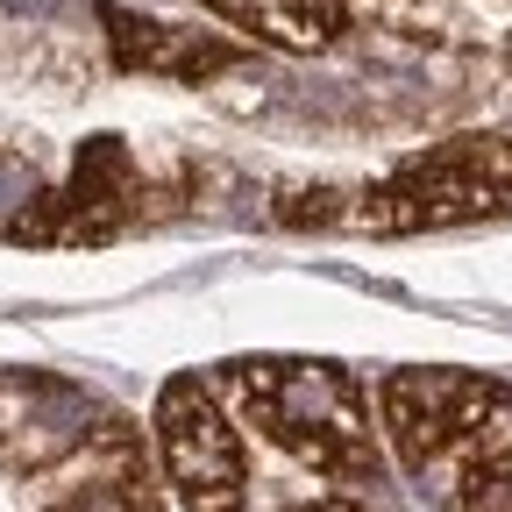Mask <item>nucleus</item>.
Listing matches in <instances>:
<instances>
[{
	"label": "nucleus",
	"mask_w": 512,
	"mask_h": 512,
	"mask_svg": "<svg viewBox=\"0 0 512 512\" xmlns=\"http://www.w3.org/2000/svg\"><path fill=\"white\" fill-rule=\"evenodd\" d=\"M221 384L249 413V427L264 441H278L299 470L349 484V491L384 484L370 399H363L356 370H342L335 356H228Z\"/></svg>",
	"instance_id": "f257e3e1"
},
{
	"label": "nucleus",
	"mask_w": 512,
	"mask_h": 512,
	"mask_svg": "<svg viewBox=\"0 0 512 512\" xmlns=\"http://www.w3.org/2000/svg\"><path fill=\"white\" fill-rule=\"evenodd\" d=\"M512 207V128H470L399 157L377 185H363L356 221L370 235H434L491 221Z\"/></svg>",
	"instance_id": "f03ea898"
},
{
	"label": "nucleus",
	"mask_w": 512,
	"mask_h": 512,
	"mask_svg": "<svg viewBox=\"0 0 512 512\" xmlns=\"http://www.w3.org/2000/svg\"><path fill=\"white\" fill-rule=\"evenodd\" d=\"M143 164L121 136H86L72 157V178L50 185L43 200H29L8 221L15 249H107L136 228L143 214Z\"/></svg>",
	"instance_id": "7ed1b4c3"
},
{
	"label": "nucleus",
	"mask_w": 512,
	"mask_h": 512,
	"mask_svg": "<svg viewBox=\"0 0 512 512\" xmlns=\"http://www.w3.org/2000/svg\"><path fill=\"white\" fill-rule=\"evenodd\" d=\"M157 456L185 512H242L249 505V448L200 370L164 377L157 392Z\"/></svg>",
	"instance_id": "20e7f679"
},
{
	"label": "nucleus",
	"mask_w": 512,
	"mask_h": 512,
	"mask_svg": "<svg viewBox=\"0 0 512 512\" xmlns=\"http://www.w3.org/2000/svg\"><path fill=\"white\" fill-rule=\"evenodd\" d=\"M512 392L498 377H477V370H392L377 384V420L392 434V456L406 470H434L441 456H456L463 441H477L491 427V413H505Z\"/></svg>",
	"instance_id": "39448f33"
},
{
	"label": "nucleus",
	"mask_w": 512,
	"mask_h": 512,
	"mask_svg": "<svg viewBox=\"0 0 512 512\" xmlns=\"http://www.w3.org/2000/svg\"><path fill=\"white\" fill-rule=\"evenodd\" d=\"M100 22H107V43H114L121 72H150V79H178V86H200V79H214V72L249 57V43H228L214 29H171V22L114 8V0H100Z\"/></svg>",
	"instance_id": "423d86ee"
},
{
	"label": "nucleus",
	"mask_w": 512,
	"mask_h": 512,
	"mask_svg": "<svg viewBox=\"0 0 512 512\" xmlns=\"http://www.w3.org/2000/svg\"><path fill=\"white\" fill-rule=\"evenodd\" d=\"M43 512H164V505H157V484H150V463H143V448H136V434H121V427L100 434L86 456H79V470L50 491Z\"/></svg>",
	"instance_id": "0eeeda50"
},
{
	"label": "nucleus",
	"mask_w": 512,
	"mask_h": 512,
	"mask_svg": "<svg viewBox=\"0 0 512 512\" xmlns=\"http://www.w3.org/2000/svg\"><path fill=\"white\" fill-rule=\"evenodd\" d=\"M207 15H221L228 29H242L249 43L264 50H292V57H313L342 43L356 0H200Z\"/></svg>",
	"instance_id": "6e6552de"
},
{
	"label": "nucleus",
	"mask_w": 512,
	"mask_h": 512,
	"mask_svg": "<svg viewBox=\"0 0 512 512\" xmlns=\"http://www.w3.org/2000/svg\"><path fill=\"white\" fill-rule=\"evenodd\" d=\"M448 512H512V448H491L484 463H470L463 484L448 491Z\"/></svg>",
	"instance_id": "1a4fd4ad"
},
{
	"label": "nucleus",
	"mask_w": 512,
	"mask_h": 512,
	"mask_svg": "<svg viewBox=\"0 0 512 512\" xmlns=\"http://www.w3.org/2000/svg\"><path fill=\"white\" fill-rule=\"evenodd\" d=\"M285 512H377L370 498H313V505H285Z\"/></svg>",
	"instance_id": "9d476101"
},
{
	"label": "nucleus",
	"mask_w": 512,
	"mask_h": 512,
	"mask_svg": "<svg viewBox=\"0 0 512 512\" xmlns=\"http://www.w3.org/2000/svg\"><path fill=\"white\" fill-rule=\"evenodd\" d=\"M505 64H512V43H505Z\"/></svg>",
	"instance_id": "9b49d317"
}]
</instances>
